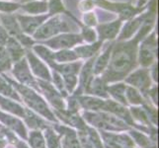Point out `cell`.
Returning <instances> with one entry per match:
<instances>
[{
	"label": "cell",
	"instance_id": "cell-23",
	"mask_svg": "<svg viewBox=\"0 0 159 148\" xmlns=\"http://www.w3.org/2000/svg\"><path fill=\"white\" fill-rule=\"evenodd\" d=\"M94 7V3H93L91 0H81L79 5H78V8L80 9V11L82 12H90V11L93 9Z\"/></svg>",
	"mask_w": 159,
	"mask_h": 148
},
{
	"label": "cell",
	"instance_id": "cell-17",
	"mask_svg": "<svg viewBox=\"0 0 159 148\" xmlns=\"http://www.w3.org/2000/svg\"><path fill=\"white\" fill-rule=\"evenodd\" d=\"M102 45V42H95L93 43H90V45L87 46H81L75 48V53L77 54L78 57H90L92 56H94L95 53H97V52L99 51Z\"/></svg>",
	"mask_w": 159,
	"mask_h": 148
},
{
	"label": "cell",
	"instance_id": "cell-15",
	"mask_svg": "<svg viewBox=\"0 0 159 148\" xmlns=\"http://www.w3.org/2000/svg\"><path fill=\"white\" fill-rule=\"evenodd\" d=\"M13 72L19 80L25 82V83H28V82H31L33 80L28 64H27L25 59H20L19 61H17V63L15 64Z\"/></svg>",
	"mask_w": 159,
	"mask_h": 148
},
{
	"label": "cell",
	"instance_id": "cell-30",
	"mask_svg": "<svg viewBox=\"0 0 159 148\" xmlns=\"http://www.w3.org/2000/svg\"><path fill=\"white\" fill-rule=\"evenodd\" d=\"M147 1V0H139V6H145V2Z\"/></svg>",
	"mask_w": 159,
	"mask_h": 148
},
{
	"label": "cell",
	"instance_id": "cell-22",
	"mask_svg": "<svg viewBox=\"0 0 159 148\" xmlns=\"http://www.w3.org/2000/svg\"><path fill=\"white\" fill-rule=\"evenodd\" d=\"M83 22H84V25L86 27H90V28H92L93 26H96L97 25V18H96L95 13H93V12L84 13Z\"/></svg>",
	"mask_w": 159,
	"mask_h": 148
},
{
	"label": "cell",
	"instance_id": "cell-16",
	"mask_svg": "<svg viewBox=\"0 0 159 148\" xmlns=\"http://www.w3.org/2000/svg\"><path fill=\"white\" fill-rule=\"evenodd\" d=\"M112 49H113V47H112V45H110L105 49V52L102 53V56H100L99 58L96 60L94 65H93V67H92L93 72L96 73V74H99L108 66L109 62H110V58H111Z\"/></svg>",
	"mask_w": 159,
	"mask_h": 148
},
{
	"label": "cell",
	"instance_id": "cell-10",
	"mask_svg": "<svg viewBox=\"0 0 159 148\" xmlns=\"http://www.w3.org/2000/svg\"><path fill=\"white\" fill-rule=\"evenodd\" d=\"M27 56H28L29 63L31 65L33 71L35 72V74L40 76V77H42L43 79L50 80V77H51L50 72H48V68L45 66V64H43L41 60H39V58L30 51L27 52Z\"/></svg>",
	"mask_w": 159,
	"mask_h": 148
},
{
	"label": "cell",
	"instance_id": "cell-3",
	"mask_svg": "<svg viewBox=\"0 0 159 148\" xmlns=\"http://www.w3.org/2000/svg\"><path fill=\"white\" fill-rule=\"evenodd\" d=\"M91 1L94 3V5H97L101 8L118 13L119 19L120 21L133 19L135 16L141 14L142 11L147 8L146 5L145 6H139V5L133 6L128 3H114L108 1V0H91Z\"/></svg>",
	"mask_w": 159,
	"mask_h": 148
},
{
	"label": "cell",
	"instance_id": "cell-9",
	"mask_svg": "<svg viewBox=\"0 0 159 148\" xmlns=\"http://www.w3.org/2000/svg\"><path fill=\"white\" fill-rule=\"evenodd\" d=\"M122 22L120 19H117L113 22L106 24H101L97 27L98 36H99L100 42L104 40H114L119 34L122 27Z\"/></svg>",
	"mask_w": 159,
	"mask_h": 148
},
{
	"label": "cell",
	"instance_id": "cell-6",
	"mask_svg": "<svg viewBox=\"0 0 159 148\" xmlns=\"http://www.w3.org/2000/svg\"><path fill=\"white\" fill-rule=\"evenodd\" d=\"M156 48H157V39L155 33L153 32L150 36L144 38L143 42L140 45L139 58V63L142 66H148V65L154 62Z\"/></svg>",
	"mask_w": 159,
	"mask_h": 148
},
{
	"label": "cell",
	"instance_id": "cell-18",
	"mask_svg": "<svg viewBox=\"0 0 159 148\" xmlns=\"http://www.w3.org/2000/svg\"><path fill=\"white\" fill-rule=\"evenodd\" d=\"M78 58L77 54L75 52L68 51V49H62L54 53V60H57L58 62H68V61H74Z\"/></svg>",
	"mask_w": 159,
	"mask_h": 148
},
{
	"label": "cell",
	"instance_id": "cell-4",
	"mask_svg": "<svg viewBox=\"0 0 159 148\" xmlns=\"http://www.w3.org/2000/svg\"><path fill=\"white\" fill-rule=\"evenodd\" d=\"M156 5H157L156 0H151L146 8L147 9L146 12L139 14V16H135L134 18L129 20L128 23L125 25L124 29L120 31L119 40L124 41V40L130 39L133 35H134L141 28V26L143 25V23L147 19L156 15Z\"/></svg>",
	"mask_w": 159,
	"mask_h": 148
},
{
	"label": "cell",
	"instance_id": "cell-19",
	"mask_svg": "<svg viewBox=\"0 0 159 148\" xmlns=\"http://www.w3.org/2000/svg\"><path fill=\"white\" fill-rule=\"evenodd\" d=\"M52 66L54 67L59 72L63 73L64 75H74L79 71L80 63H71V64H60L57 65L52 63Z\"/></svg>",
	"mask_w": 159,
	"mask_h": 148
},
{
	"label": "cell",
	"instance_id": "cell-8",
	"mask_svg": "<svg viewBox=\"0 0 159 148\" xmlns=\"http://www.w3.org/2000/svg\"><path fill=\"white\" fill-rule=\"evenodd\" d=\"M83 41H82L80 35L64 33V34L52 37L50 40H47L45 42V45L54 49H66L74 47L77 43H81Z\"/></svg>",
	"mask_w": 159,
	"mask_h": 148
},
{
	"label": "cell",
	"instance_id": "cell-26",
	"mask_svg": "<svg viewBox=\"0 0 159 148\" xmlns=\"http://www.w3.org/2000/svg\"><path fill=\"white\" fill-rule=\"evenodd\" d=\"M32 144L35 148H43V141L40 134H35L32 137Z\"/></svg>",
	"mask_w": 159,
	"mask_h": 148
},
{
	"label": "cell",
	"instance_id": "cell-14",
	"mask_svg": "<svg viewBox=\"0 0 159 148\" xmlns=\"http://www.w3.org/2000/svg\"><path fill=\"white\" fill-rule=\"evenodd\" d=\"M48 14L51 16H54V15H58V14H65L69 16L70 18H72L76 23H77L79 26H83L80 22L76 19L73 15H71L68 11L64 8V5L62 3L61 0H48Z\"/></svg>",
	"mask_w": 159,
	"mask_h": 148
},
{
	"label": "cell",
	"instance_id": "cell-21",
	"mask_svg": "<svg viewBox=\"0 0 159 148\" xmlns=\"http://www.w3.org/2000/svg\"><path fill=\"white\" fill-rule=\"evenodd\" d=\"M80 37H81L82 41H85L89 43H93L96 42L97 34L94 29L90 28V27L82 26V32H81Z\"/></svg>",
	"mask_w": 159,
	"mask_h": 148
},
{
	"label": "cell",
	"instance_id": "cell-1",
	"mask_svg": "<svg viewBox=\"0 0 159 148\" xmlns=\"http://www.w3.org/2000/svg\"><path fill=\"white\" fill-rule=\"evenodd\" d=\"M155 16L156 15L152 16L144 22L134 40L127 43H120L115 46L113 53H111L112 58H110L109 69L105 74V78L107 80L113 81L123 78L134 66L138 43L144 39L143 37H146V35L152 30L155 22Z\"/></svg>",
	"mask_w": 159,
	"mask_h": 148
},
{
	"label": "cell",
	"instance_id": "cell-7",
	"mask_svg": "<svg viewBox=\"0 0 159 148\" xmlns=\"http://www.w3.org/2000/svg\"><path fill=\"white\" fill-rule=\"evenodd\" d=\"M51 16L48 14L31 15V16L17 15L16 16V18H17L19 22V25L21 27L22 32L28 35H34L35 32Z\"/></svg>",
	"mask_w": 159,
	"mask_h": 148
},
{
	"label": "cell",
	"instance_id": "cell-12",
	"mask_svg": "<svg viewBox=\"0 0 159 148\" xmlns=\"http://www.w3.org/2000/svg\"><path fill=\"white\" fill-rule=\"evenodd\" d=\"M20 8L31 15H42L48 12V2L46 0H35L20 5Z\"/></svg>",
	"mask_w": 159,
	"mask_h": 148
},
{
	"label": "cell",
	"instance_id": "cell-11",
	"mask_svg": "<svg viewBox=\"0 0 159 148\" xmlns=\"http://www.w3.org/2000/svg\"><path fill=\"white\" fill-rule=\"evenodd\" d=\"M127 81L130 84L139 87L140 89H145L149 86L150 83L148 71L146 69H139L131 74L127 79Z\"/></svg>",
	"mask_w": 159,
	"mask_h": 148
},
{
	"label": "cell",
	"instance_id": "cell-32",
	"mask_svg": "<svg viewBox=\"0 0 159 148\" xmlns=\"http://www.w3.org/2000/svg\"><path fill=\"white\" fill-rule=\"evenodd\" d=\"M0 1H3V0H0Z\"/></svg>",
	"mask_w": 159,
	"mask_h": 148
},
{
	"label": "cell",
	"instance_id": "cell-24",
	"mask_svg": "<svg viewBox=\"0 0 159 148\" xmlns=\"http://www.w3.org/2000/svg\"><path fill=\"white\" fill-rule=\"evenodd\" d=\"M0 92L3 93V94H8L9 96H12V97H16V95L12 94L14 93L12 91V89L10 88V86H8V84H6L3 80L0 79Z\"/></svg>",
	"mask_w": 159,
	"mask_h": 148
},
{
	"label": "cell",
	"instance_id": "cell-13",
	"mask_svg": "<svg viewBox=\"0 0 159 148\" xmlns=\"http://www.w3.org/2000/svg\"><path fill=\"white\" fill-rule=\"evenodd\" d=\"M4 47H6V51L9 54L10 58L14 60V61H19L23 57L24 49L22 47L21 43L16 39H14V38L9 37V39L7 40Z\"/></svg>",
	"mask_w": 159,
	"mask_h": 148
},
{
	"label": "cell",
	"instance_id": "cell-28",
	"mask_svg": "<svg viewBox=\"0 0 159 148\" xmlns=\"http://www.w3.org/2000/svg\"><path fill=\"white\" fill-rule=\"evenodd\" d=\"M9 35L7 34V32L4 30L3 27L0 25V45L1 46H5L7 40L9 39Z\"/></svg>",
	"mask_w": 159,
	"mask_h": 148
},
{
	"label": "cell",
	"instance_id": "cell-2",
	"mask_svg": "<svg viewBox=\"0 0 159 148\" xmlns=\"http://www.w3.org/2000/svg\"><path fill=\"white\" fill-rule=\"evenodd\" d=\"M71 21L74 20L65 14L52 16L35 32L33 36L37 40H48L59 34L68 33L72 28V26L69 24Z\"/></svg>",
	"mask_w": 159,
	"mask_h": 148
},
{
	"label": "cell",
	"instance_id": "cell-20",
	"mask_svg": "<svg viewBox=\"0 0 159 148\" xmlns=\"http://www.w3.org/2000/svg\"><path fill=\"white\" fill-rule=\"evenodd\" d=\"M34 51L51 65L54 62V53L52 52L48 47L43 46H36L34 47Z\"/></svg>",
	"mask_w": 159,
	"mask_h": 148
},
{
	"label": "cell",
	"instance_id": "cell-27",
	"mask_svg": "<svg viewBox=\"0 0 159 148\" xmlns=\"http://www.w3.org/2000/svg\"><path fill=\"white\" fill-rule=\"evenodd\" d=\"M65 83L68 89L71 90L76 84V77L74 75H65Z\"/></svg>",
	"mask_w": 159,
	"mask_h": 148
},
{
	"label": "cell",
	"instance_id": "cell-25",
	"mask_svg": "<svg viewBox=\"0 0 159 148\" xmlns=\"http://www.w3.org/2000/svg\"><path fill=\"white\" fill-rule=\"evenodd\" d=\"M82 103H83V105L87 108H98L100 105H101V102H99L98 100H94V99H84L83 101H82Z\"/></svg>",
	"mask_w": 159,
	"mask_h": 148
},
{
	"label": "cell",
	"instance_id": "cell-5",
	"mask_svg": "<svg viewBox=\"0 0 159 148\" xmlns=\"http://www.w3.org/2000/svg\"><path fill=\"white\" fill-rule=\"evenodd\" d=\"M0 22L2 23V27L7 32V34L17 40L21 45L30 47L34 43L31 38L27 37L22 32L19 22L16 18V16L11 13H1L0 14Z\"/></svg>",
	"mask_w": 159,
	"mask_h": 148
},
{
	"label": "cell",
	"instance_id": "cell-31",
	"mask_svg": "<svg viewBox=\"0 0 159 148\" xmlns=\"http://www.w3.org/2000/svg\"><path fill=\"white\" fill-rule=\"evenodd\" d=\"M31 1H35V0H21L22 3H28V2H31Z\"/></svg>",
	"mask_w": 159,
	"mask_h": 148
},
{
	"label": "cell",
	"instance_id": "cell-29",
	"mask_svg": "<svg viewBox=\"0 0 159 148\" xmlns=\"http://www.w3.org/2000/svg\"><path fill=\"white\" fill-rule=\"evenodd\" d=\"M129 95L131 97V100H134L133 102H134V103H140V98H139L138 93H136L134 90L129 89Z\"/></svg>",
	"mask_w": 159,
	"mask_h": 148
}]
</instances>
